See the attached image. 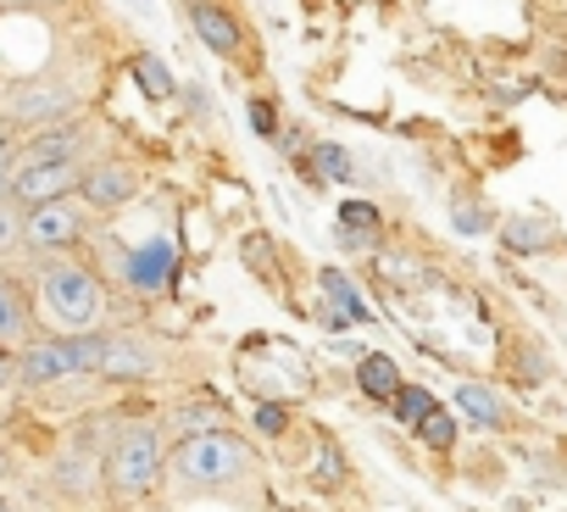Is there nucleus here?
<instances>
[{
	"instance_id": "nucleus-9",
	"label": "nucleus",
	"mask_w": 567,
	"mask_h": 512,
	"mask_svg": "<svg viewBox=\"0 0 567 512\" xmlns=\"http://www.w3.org/2000/svg\"><path fill=\"white\" fill-rule=\"evenodd\" d=\"M84 201L90 206H101V212H117V206H128V195H134V173L123 167V162H95V167H84Z\"/></svg>"
},
{
	"instance_id": "nucleus-5",
	"label": "nucleus",
	"mask_w": 567,
	"mask_h": 512,
	"mask_svg": "<svg viewBox=\"0 0 567 512\" xmlns=\"http://www.w3.org/2000/svg\"><path fill=\"white\" fill-rule=\"evenodd\" d=\"M79 184H84L79 162H29V167L12 173V201L29 212V206H45V201H68Z\"/></svg>"
},
{
	"instance_id": "nucleus-24",
	"label": "nucleus",
	"mask_w": 567,
	"mask_h": 512,
	"mask_svg": "<svg viewBox=\"0 0 567 512\" xmlns=\"http://www.w3.org/2000/svg\"><path fill=\"white\" fill-rule=\"evenodd\" d=\"M250 134H261V140H278V106L272 101H250Z\"/></svg>"
},
{
	"instance_id": "nucleus-16",
	"label": "nucleus",
	"mask_w": 567,
	"mask_h": 512,
	"mask_svg": "<svg viewBox=\"0 0 567 512\" xmlns=\"http://www.w3.org/2000/svg\"><path fill=\"white\" fill-rule=\"evenodd\" d=\"M456 407H462L478 429H501V423H506V407H501V396H495L489 385L462 379V385H456Z\"/></svg>"
},
{
	"instance_id": "nucleus-10",
	"label": "nucleus",
	"mask_w": 567,
	"mask_h": 512,
	"mask_svg": "<svg viewBox=\"0 0 567 512\" xmlns=\"http://www.w3.org/2000/svg\"><path fill=\"white\" fill-rule=\"evenodd\" d=\"M79 156H84V134L73 123H56V129H40L18 151V167H29V162H79Z\"/></svg>"
},
{
	"instance_id": "nucleus-27",
	"label": "nucleus",
	"mask_w": 567,
	"mask_h": 512,
	"mask_svg": "<svg viewBox=\"0 0 567 512\" xmlns=\"http://www.w3.org/2000/svg\"><path fill=\"white\" fill-rule=\"evenodd\" d=\"M0 479H7V451H0Z\"/></svg>"
},
{
	"instance_id": "nucleus-14",
	"label": "nucleus",
	"mask_w": 567,
	"mask_h": 512,
	"mask_svg": "<svg viewBox=\"0 0 567 512\" xmlns=\"http://www.w3.org/2000/svg\"><path fill=\"white\" fill-rule=\"evenodd\" d=\"M357 385H362V396H373V401H395V390H401V368H395V357L368 351V357L357 362Z\"/></svg>"
},
{
	"instance_id": "nucleus-7",
	"label": "nucleus",
	"mask_w": 567,
	"mask_h": 512,
	"mask_svg": "<svg viewBox=\"0 0 567 512\" xmlns=\"http://www.w3.org/2000/svg\"><path fill=\"white\" fill-rule=\"evenodd\" d=\"M7 112H12V123L56 129V123H68V112H73V90H62V84H29V90H12Z\"/></svg>"
},
{
	"instance_id": "nucleus-26",
	"label": "nucleus",
	"mask_w": 567,
	"mask_h": 512,
	"mask_svg": "<svg viewBox=\"0 0 567 512\" xmlns=\"http://www.w3.org/2000/svg\"><path fill=\"white\" fill-rule=\"evenodd\" d=\"M0 7H34V0H0Z\"/></svg>"
},
{
	"instance_id": "nucleus-19",
	"label": "nucleus",
	"mask_w": 567,
	"mask_h": 512,
	"mask_svg": "<svg viewBox=\"0 0 567 512\" xmlns=\"http://www.w3.org/2000/svg\"><path fill=\"white\" fill-rule=\"evenodd\" d=\"M307 473H312V484H318V490H340V484H346V457H340V446H334L329 434L318 440V457H312V468H307Z\"/></svg>"
},
{
	"instance_id": "nucleus-8",
	"label": "nucleus",
	"mask_w": 567,
	"mask_h": 512,
	"mask_svg": "<svg viewBox=\"0 0 567 512\" xmlns=\"http://www.w3.org/2000/svg\"><path fill=\"white\" fill-rule=\"evenodd\" d=\"M189 23H195V40H200L206 51H217V57H239L245 34H239L234 12H223L217 0H189Z\"/></svg>"
},
{
	"instance_id": "nucleus-3",
	"label": "nucleus",
	"mask_w": 567,
	"mask_h": 512,
	"mask_svg": "<svg viewBox=\"0 0 567 512\" xmlns=\"http://www.w3.org/2000/svg\"><path fill=\"white\" fill-rule=\"evenodd\" d=\"M106 479L117 495H145L162 479V434L151 423H134L117 434L112 457H106Z\"/></svg>"
},
{
	"instance_id": "nucleus-15",
	"label": "nucleus",
	"mask_w": 567,
	"mask_h": 512,
	"mask_svg": "<svg viewBox=\"0 0 567 512\" xmlns=\"http://www.w3.org/2000/svg\"><path fill=\"white\" fill-rule=\"evenodd\" d=\"M301 173H307L312 184H323V178H329V184H351V151L334 145V140H318V145H312V162L301 156Z\"/></svg>"
},
{
	"instance_id": "nucleus-22",
	"label": "nucleus",
	"mask_w": 567,
	"mask_h": 512,
	"mask_svg": "<svg viewBox=\"0 0 567 512\" xmlns=\"http://www.w3.org/2000/svg\"><path fill=\"white\" fill-rule=\"evenodd\" d=\"M417 440H423V446H434V451H451V446H456V412L434 407V412L417 423Z\"/></svg>"
},
{
	"instance_id": "nucleus-1",
	"label": "nucleus",
	"mask_w": 567,
	"mask_h": 512,
	"mask_svg": "<svg viewBox=\"0 0 567 512\" xmlns=\"http://www.w3.org/2000/svg\"><path fill=\"white\" fill-rule=\"evenodd\" d=\"M40 307L51 313V324L84 335V329L101 324V313H106V290H101V279H95L90 268L56 263V268L40 274Z\"/></svg>"
},
{
	"instance_id": "nucleus-28",
	"label": "nucleus",
	"mask_w": 567,
	"mask_h": 512,
	"mask_svg": "<svg viewBox=\"0 0 567 512\" xmlns=\"http://www.w3.org/2000/svg\"><path fill=\"white\" fill-rule=\"evenodd\" d=\"M0 512H12V506H7V495H0Z\"/></svg>"
},
{
	"instance_id": "nucleus-20",
	"label": "nucleus",
	"mask_w": 567,
	"mask_h": 512,
	"mask_svg": "<svg viewBox=\"0 0 567 512\" xmlns=\"http://www.w3.org/2000/svg\"><path fill=\"white\" fill-rule=\"evenodd\" d=\"M134 79H140V90H145L151 101H167V95H173V73H167V62L151 57V51L134 57Z\"/></svg>"
},
{
	"instance_id": "nucleus-29",
	"label": "nucleus",
	"mask_w": 567,
	"mask_h": 512,
	"mask_svg": "<svg viewBox=\"0 0 567 512\" xmlns=\"http://www.w3.org/2000/svg\"><path fill=\"white\" fill-rule=\"evenodd\" d=\"M134 7H145V0H134Z\"/></svg>"
},
{
	"instance_id": "nucleus-18",
	"label": "nucleus",
	"mask_w": 567,
	"mask_h": 512,
	"mask_svg": "<svg viewBox=\"0 0 567 512\" xmlns=\"http://www.w3.org/2000/svg\"><path fill=\"white\" fill-rule=\"evenodd\" d=\"M29 340V318H23V301L12 285H0V351H18Z\"/></svg>"
},
{
	"instance_id": "nucleus-17",
	"label": "nucleus",
	"mask_w": 567,
	"mask_h": 512,
	"mask_svg": "<svg viewBox=\"0 0 567 512\" xmlns=\"http://www.w3.org/2000/svg\"><path fill=\"white\" fill-rule=\"evenodd\" d=\"M318 285L329 290V301H334L340 324H368V301H362V290H357L340 268H323V274H318Z\"/></svg>"
},
{
	"instance_id": "nucleus-11",
	"label": "nucleus",
	"mask_w": 567,
	"mask_h": 512,
	"mask_svg": "<svg viewBox=\"0 0 567 512\" xmlns=\"http://www.w3.org/2000/svg\"><path fill=\"white\" fill-rule=\"evenodd\" d=\"M340 239H346L351 250H373V245L384 239L379 206H373V201H346V206H340Z\"/></svg>"
},
{
	"instance_id": "nucleus-25",
	"label": "nucleus",
	"mask_w": 567,
	"mask_h": 512,
	"mask_svg": "<svg viewBox=\"0 0 567 512\" xmlns=\"http://www.w3.org/2000/svg\"><path fill=\"white\" fill-rule=\"evenodd\" d=\"M284 423H290V412H284V407H272V401L256 407V429L261 434H284Z\"/></svg>"
},
{
	"instance_id": "nucleus-13",
	"label": "nucleus",
	"mask_w": 567,
	"mask_h": 512,
	"mask_svg": "<svg viewBox=\"0 0 567 512\" xmlns=\"http://www.w3.org/2000/svg\"><path fill=\"white\" fill-rule=\"evenodd\" d=\"M151 357L128 340V335H106V357H101V379H145Z\"/></svg>"
},
{
	"instance_id": "nucleus-23",
	"label": "nucleus",
	"mask_w": 567,
	"mask_h": 512,
	"mask_svg": "<svg viewBox=\"0 0 567 512\" xmlns=\"http://www.w3.org/2000/svg\"><path fill=\"white\" fill-rule=\"evenodd\" d=\"M18 245H23V212H18V201H0V256Z\"/></svg>"
},
{
	"instance_id": "nucleus-4",
	"label": "nucleus",
	"mask_w": 567,
	"mask_h": 512,
	"mask_svg": "<svg viewBox=\"0 0 567 512\" xmlns=\"http://www.w3.org/2000/svg\"><path fill=\"white\" fill-rule=\"evenodd\" d=\"M79 373H90L79 335L73 340H29L18 351V379L23 385H62V379H79Z\"/></svg>"
},
{
	"instance_id": "nucleus-2",
	"label": "nucleus",
	"mask_w": 567,
	"mask_h": 512,
	"mask_svg": "<svg viewBox=\"0 0 567 512\" xmlns=\"http://www.w3.org/2000/svg\"><path fill=\"white\" fill-rule=\"evenodd\" d=\"M239 473H245V446L223 429L184 434L178 451H173V479L184 490H217V484H234Z\"/></svg>"
},
{
	"instance_id": "nucleus-6",
	"label": "nucleus",
	"mask_w": 567,
	"mask_h": 512,
	"mask_svg": "<svg viewBox=\"0 0 567 512\" xmlns=\"http://www.w3.org/2000/svg\"><path fill=\"white\" fill-rule=\"evenodd\" d=\"M84 234V212L73 201H45L23 212V245L29 250H68Z\"/></svg>"
},
{
	"instance_id": "nucleus-21",
	"label": "nucleus",
	"mask_w": 567,
	"mask_h": 512,
	"mask_svg": "<svg viewBox=\"0 0 567 512\" xmlns=\"http://www.w3.org/2000/svg\"><path fill=\"white\" fill-rule=\"evenodd\" d=\"M434 407H440V401H434L423 385H401V390H395V418H401L406 429H417V423H423Z\"/></svg>"
},
{
	"instance_id": "nucleus-12",
	"label": "nucleus",
	"mask_w": 567,
	"mask_h": 512,
	"mask_svg": "<svg viewBox=\"0 0 567 512\" xmlns=\"http://www.w3.org/2000/svg\"><path fill=\"white\" fill-rule=\"evenodd\" d=\"M167 274H173V245H167V239H151L145 250L128 256V285H134V290H156Z\"/></svg>"
}]
</instances>
